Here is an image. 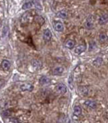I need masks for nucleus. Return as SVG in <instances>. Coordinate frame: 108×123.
Returning a JSON list of instances; mask_svg holds the SVG:
<instances>
[{
  "label": "nucleus",
  "instance_id": "f257e3e1",
  "mask_svg": "<svg viewBox=\"0 0 108 123\" xmlns=\"http://www.w3.org/2000/svg\"><path fill=\"white\" fill-rule=\"evenodd\" d=\"M56 91L58 94H64L66 93V92H67L66 86L63 83H60V84H57V86H56Z\"/></svg>",
  "mask_w": 108,
  "mask_h": 123
},
{
  "label": "nucleus",
  "instance_id": "f03ea898",
  "mask_svg": "<svg viewBox=\"0 0 108 123\" xmlns=\"http://www.w3.org/2000/svg\"><path fill=\"white\" fill-rule=\"evenodd\" d=\"M85 27L87 30H92L94 27V21H93V18L92 17H89L87 18V22L85 23Z\"/></svg>",
  "mask_w": 108,
  "mask_h": 123
},
{
  "label": "nucleus",
  "instance_id": "7ed1b4c3",
  "mask_svg": "<svg viewBox=\"0 0 108 123\" xmlns=\"http://www.w3.org/2000/svg\"><path fill=\"white\" fill-rule=\"evenodd\" d=\"M32 66L36 70H39L40 68H41V67L43 66V63L41 61H40L38 59H34L32 61Z\"/></svg>",
  "mask_w": 108,
  "mask_h": 123
},
{
  "label": "nucleus",
  "instance_id": "20e7f679",
  "mask_svg": "<svg viewBox=\"0 0 108 123\" xmlns=\"http://www.w3.org/2000/svg\"><path fill=\"white\" fill-rule=\"evenodd\" d=\"M33 88H34V86H33L32 84H27H27H24L21 85V86H20L21 90H22V91H24V92H25V91L32 92V91L33 90Z\"/></svg>",
  "mask_w": 108,
  "mask_h": 123
},
{
  "label": "nucleus",
  "instance_id": "39448f33",
  "mask_svg": "<svg viewBox=\"0 0 108 123\" xmlns=\"http://www.w3.org/2000/svg\"><path fill=\"white\" fill-rule=\"evenodd\" d=\"M52 37V33L49 29H46L43 32V39L45 41H49Z\"/></svg>",
  "mask_w": 108,
  "mask_h": 123
},
{
  "label": "nucleus",
  "instance_id": "423d86ee",
  "mask_svg": "<svg viewBox=\"0 0 108 123\" xmlns=\"http://www.w3.org/2000/svg\"><path fill=\"white\" fill-rule=\"evenodd\" d=\"M86 49H87V47H86V45H84V44H81V45H79L76 48V49H75V53H76V54H81V53H82L83 52H84L85 50H86Z\"/></svg>",
  "mask_w": 108,
  "mask_h": 123
},
{
  "label": "nucleus",
  "instance_id": "0eeeda50",
  "mask_svg": "<svg viewBox=\"0 0 108 123\" xmlns=\"http://www.w3.org/2000/svg\"><path fill=\"white\" fill-rule=\"evenodd\" d=\"M54 29L57 32H63L64 30V27L61 22H56L54 24Z\"/></svg>",
  "mask_w": 108,
  "mask_h": 123
},
{
  "label": "nucleus",
  "instance_id": "6e6552de",
  "mask_svg": "<svg viewBox=\"0 0 108 123\" xmlns=\"http://www.w3.org/2000/svg\"><path fill=\"white\" fill-rule=\"evenodd\" d=\"M108 14H104L103 15H102L100 19H99V24L101 25H106L108 23Z\"/></svg>",
  "mask_w": 108,
  "mask_h": 123
},
{
  "label": "nucleus",
  "instance_id": "1a4fd4ad",
  "mask_svg": "<svg viewBox=\"0 0 108 123\" xmlns=\"http://www.w3.org/2000/svg\"><path fill=\"white\" fill-rule=\"evenodd\" d=\"M39 82H40V84H42V85H47V84H50L51 80H50V79H49L48 76H43L40 77V80H39Z\"/></svg>",
  "mask_w": 108,
  "mask_h": 123
},
{
  "label": "nucleus",
  "instance_id": "9d476101",
  "mask_svg": "<svg viewBox=\"0 0 108 123\" xmlns=\"http://www.w3.org/2000/svg\"><path fill=\"white\" fill-rule=\"evenodd\" d=\"M11 66V63L9 61L7 60H3L1 62V68L4 70V71H8L9 69Z\"/></svg>",
  "mask_w": 108,
  "mask_h": 123
},
{
  "label": "nucleus",
  "instance_id": "9b49d317",
  "mask_svg": "<svg viewBox=\"0 0 108 123\" xmlns=\"http://www.w3.org/2000/svg\"><path fill=\"white\" fill-rule=\"evenodd\" d=\"M64 46L69 49H73L75 46V41L73 40H68L65 44H64Z\"/></svg>",
  "mask_w": 108,
  "mask_h": 123
},
{
  "label": "nucleus",
  "instance_id": "f8f14e48",
  "mask_svg": "<svg viewBox=\"0 0 108 123\" xmlns=\"http://www.w3.org/2000/svg\"><path fill=\"white\" fill-rule=\"evenodd\" d=\"M56 16L59 18H62V19H64V18H66L67 16H68V13L66 12V10L65 9H63V10H61L59 11L57 14H56Z\"/></svg>",
  "mask_w": 108,
  "mask_h": 123
},
{
  "label": "nucleus",
  "instance_id": "ddd939ff",
  "mask_svg": "<svg viewBox=\"0 0 108 123\" xmlns=\"http://www.w3.org/2000/svg\"><path fill=\"white\" fill-rule=\"evenodd\" d=\"M73 114L75 116H80L82 115V108L80 106H75L73 110Z\"/></svg>",
  "mask_w": 108,
  "mask_h": 123
},
{
  "label": "nucleus",
  "instance_id": "4468645a",
  "mask_svg": "<svg viewBox=\"0 0 108 123\" xmlns=\"http://www.w3.org/2000/svg\"><path fill=\"white\" fill-rule=\"evenodd\" d=\"M85 105H87V107L92 108V109H95L97 107V104L96 102H93V101H91V100H87L85 102Z\"/></svg>",
  "mask_w": 108,
  "mask_h": 123
},
{
  "label": "nucleus",
  "instance_id": "2eb2a0df",
  "mask_svg": "<svg viewBox=\"0 0 108 123\" xmlns=\"http://www.w3.org/2000/svg\"><path fill=\"white\" fill-rule=\"evenodd\" d=\"M79 91L81 93V94H82L83 96H87L88 94V93H89V89L86 86H81V87H79Z\"/></svg>",
  "mask_w": 108,
  "mask_h": 123
},
{
  "label": "nucleus",
  "instance_id": "dca6fc26",
  "mask_svg": "<svg viewBox=\"0 0 108 123\" xmlns=\"http://www.w3.org/2000/svg\"><path fill=\"white\" fill-rule=\"evenodd\" d=\"M64 69L63 67H57V68H56L53 70V74L56 75V76L61 75V74L64 72Z\"/></svg>",
  "mask_w": 108,
  "mask_h": 123
},
{
  "label": "nucleus",
  "instance_id": "f3484780",
  "mask_svg": "<svg viewBox=\"0 0 108 123\" xmlns=\"http://www.w3.org/2000/svg\"><path fill=\"white\" fill-rule=\"evenodd\" d=\"M33 6V3L32 1H29V2H26L23 4L22 6V9L24 10H26V9H29L30 8H32Z\"/></svg>",
  "mask_w": 108,
  "mask_h": 123
},
{
  "label": "nucleus",
  "instance_id": "a211bd4d",
  "mask_svg": "<svg viewBox=\"0 0 108 123\" xmlns=\"http://www.w3.org/2000/svg\"><path fill=\"white\" fill-rule=\"evenodd\" d=\"M99 39H100V41L101 43H105L108 40V35L105 33H101L100 35Z\"/></svg>",
  "mask_w": 108,
  "mask_h": 123
},
{
  "label": "nucleus",
  "instance_id": "6ab92c4d",
  "mask_svg": "<svg viewBox=\"0 0 108 123\" xmlns=\"http://www.w3.org/2000/svg\"><path fill=\"white\" fill-rule=\"evenodd\" d=\"M102 59L101 58H97L94 62H93V65H95L97 67H99L102 65Z\"/></svg>",
  "mask_w": 108,
  "mask_h": 123
},
{
  "label": "nucleus",
  "instance_id": "aec40b11",
  "mask_svg": "<svg viewBox=\"0 0 108 123\" xmlns=\"http://www.w3.org/2000/svg\"><path fill=\"white\" fill-rule=\"evenodd\" d=\"M95 46H96V44L95 43L92 42L90 43V46H89V50H93L94 49H95Z\"/></svg>",
  "mask_w": 108,
  "mask_h": 123
},
{
  "label": "nucleus",
  "instance_id": "412c9836",
  "mask_svg": "<svg viewBox=\"0 0 108 123\" xmlns=\"http://www.w3.org/2000/svg\"><path fill=\"white\" fill-rule=\"evenodd\" d=\"M10 122H11V123H19L20 121H19V120H18L17 118H11V119H10Z\"/></svg>",
  "mask_w": 108,
  "mask_h": 123
},
{
  "label": "nucleus",
  "instance_id": "4be33fe9",
  "mask_svg": "<svg viewBox=\"0 0 108 123\" xmlns=\"http://www.w3.org/2000/svg\"><path fill=\"white\" fill-rule=\"evenodd\" d=\"M35 7H37L38 9H42V7L40 6V4L39 3H38L37 1L35 2Z\"/></svg>",
  "mask_w": 108,
  "mask_h": 123
}]
</instances>
